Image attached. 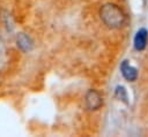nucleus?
Segmentation results:
<instances>
[{"mask_svg":"<svg viewBox=\"0 0 148 137\" xmlns=\"http://www.w3.org/2000/svg\"><path fill=\"white\" fill-rule=\"evenodd\" d=\"M99 16H101V20L109 28H112V29H118L123 26V24L125 23V18H126L124 12L117 5L111 3V2L104 3L101 7Z\"/></svg>","mask_w":148,"mask_h":137,"instance_id":"f257e3e1","label":"nucleus"},{"mask_svg":"<svg viewBox=\"0 0 148 137\" xmlns=\"http://www.w3.org/2000/svg\"><path fill=\"white\" fill-rule=\"evenodd\" d=\"M84 101L89 111H96L103 105V98L96 90H88L84 97Z\"/></svg>","mask_w":148,"mask_h":137,"instance_id":"f03ea898","label":"nucleus"},{"mask_svg":"<svg viewBox=\"0 0 148 137\" xmlns=\"http://www.w3.org/2000/svg\"><path fill=\"white\" fill-rule=\"evenodd\" d=\"M120 71L123 77L128 82H134L138 78V70L133 66H131L127 61H123L120 64Z\"/></svg>","mask_w":148,"mask_h":137,"instance_id":"7ed1b4c3","label":"nucleus"},{"mask_svg":"<svg viewBox=\"0 0 148 137\" xmlns=\"http://www.w3.org/2000/svg\"><path fill=\"white\" fill-rule=\"evenodd\" d=\"M147 41H148V31L143 28L138 30V32L135 33V37H134V47H135V50L143 51L147 46Z\"/></svg>","mask_w":148,"mask_h":137,"instance_id":"20e7f679","label":"nucleus"},{"mask_svg":"<svg viewBox=\"0 0 148 137\" xmlns=\"http://www.w3.org/2000/svg\"><path fill=\"white\" fill-rule=\"evenodd\" d=\"M16 44H17V47H18L21 51H23V52H29V51H31L32 47H34V41H32V39H31L28 35H25V33H20V35L17 36V38H16Z\"/></svg>","mask_w":148,"mask_h":137,"instance_id":"39448f33","label":"nucleus"},{"mask_svg":"<svg viewBox=\"0 0 148 137\" xmlns=\"http://www.w3.org/2000/svg\"><path fill=\"white\" fill-rule=\"evenodd\" d=\"M114 96H116V98H118L119 100H121L123 102H125V104H128V97H127V92H126V90H125V87L124 86H117L116 87V91H114Z\"/></svg>","mask_w":148,"mask_h":137,"instance_id":"423d86ee","label":"nucleus"}]
</instances>
